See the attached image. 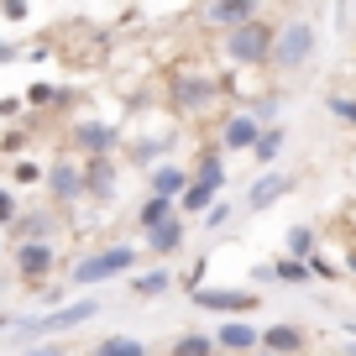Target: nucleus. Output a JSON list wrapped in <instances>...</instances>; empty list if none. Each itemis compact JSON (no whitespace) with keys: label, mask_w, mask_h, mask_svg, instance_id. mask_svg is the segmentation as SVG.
<instances>
[{"label":"nucleus","mask_w":356,"mask_h":356,"mask_svg":"<svg viewBox=\"0 0 356 356\" xmlns=\"http://www.w3.org/2000/svg\"><path fill=\"white\" fill-rule=\"evenodd\" d=\"M314 53V26L309 22H289L283 32H273V53H267V63L278 68V74H293V68H304Z\"/></svg>","instance_id":"nucleus-1"},{"label":"nucleus","mask_w":356,"mask_h":356,"mask_svg":"<svg viewBox=\"0 0 356 356\" xmlns=\"http://www.w3.org/2000/svg\"><path fill=\"white\" fill-rule=\"evenodd\" d=\"M267 53H273V26L267 22H241V26H231V37H225V58L231 63H241V68H252V63H267Z\"/></svg>","instance_id":"nucleus-2"},{"label":"nucleus","mask_w":356,"mask_h":356,"mask_svg":"<svg viewBox=\"0 0 356 356\" xmlns=\"http://www.w3.org/2000/svg\"><path fill=\"white\" fill-rule=\"evenodd\" d=\"M131 267H136V252H131V246H111V252H95V257H84V262H74L68 283H105V278L131 273Z\"/></svg>","instance_id":"nucleus-3"},{"label":"nucleus","mask_w":356,"mask_h":356,"mask_svg":"<svg viewBox=\"0 0 356 356\" xmlns=\"http://www.w3.org/2000/svg\"><path fill=\"white\" fill-rule=\"evenodd\" d=\"M95 309H100V304H95V299H79V304H68V309H53V314H42V320H26V325H22V335H47V330H74V325L95 320Z\"/></svg>","instance_id":"nucleus-4"},{"label":"nucleus","mask_w":356,"mask_h":356,"mask_svg":"<svg viewBox=\"0 0 356 356\" xmlns=\"http://www.w3.org/2000/svg\"><path fill=\"white\" fill-rule=\"evenodd\" d=\"M194 304H200V309H220V314H246V309H257L262 299L246 293V289H200Z\"/></svg>","instance_id":"nucleus-5"},{"label":"nucleus","mask_w":356,"mask_h":356,"mask_svg":"<svg viewBox=\"0 0 356 356\" xmlns=\"http://www.w3.org/2000/svg\"><path fill=\"white\" fill-rule=\"evenodd\" d=\"M257 131H262V121H257V115H231V121H225V131H220V147H225V152H252Z\"/></svg>","instance_id":"nucleus-6"},{"label":"nucleus","mask_w":356,"mask_h":356,"mask_svg":"<svg viewBox=\"0 0 356 356\" xmlns=\"http://www.w3.org/2000/svg\"><path fill=\"white\" fill-rule=\"evenodd\" d=\"M42 178H47V189H53V200H74V194H84V173L68 168V163L42 168Z\"/></svg>","instance_id":"nucleus-7"},{"label":"nucleus","mask_w":356,"mask_h":356,"mask_svg":"<svg viewBox=\"0 0 356 356\" xmlns=\"http://www.w3.org/2000/svg\"><path fill=\"white\" fill-rule=\"evenodd\" d=\"M74 147H79V152H89V157H105L115 147V131H111V126H100V121H84L74 131Z\"/></svg>","instance_id":"nucleus-8"},{"label":"nucleus","mask_w":356,"mask_h":356,"mask_svg":"<svg viewBox=\"0 0 356 356\" xmlns=\"http://www.w3.org/2000/svg\"><path fill=\"white\" fill-rule=\"evenodd\" d=\"M289 189H293V178H289V173H267V178H257V184H252L246 204H252V210H267V204H273V200H283Z\"/></svg>","instance_id":"nucleus-9"},{"label":"nucleus","mask_w":356,"mask_h":356,"mask_svg":"<svg viewBox=\"0 0 356 356\" xmlns=\"http://www.w3.org/2000/svg\"><path fill=\"white\" fill-rule=\"evenodd\" d=\"M204 16H210L215 26H241V22H252V16H257V0H215Z\"/></svg>","instance_id":"nucleus-10"},{"label":"nucleus","mask_w":356,"mask_h":356,"mask_svg":"<svg viewBox=\"0 0 356 356\" xmlns=\"http://www.w3.org/2000/svg\"><path fill=\"white\" fill-rule=\"evenodd\" d=\"M16 257H22V278H32V283L53 267V246H47V241H22Z\"/></svg>","instance_id":"nucleus-11"},{"label":"nucleus","mask_w":356,"mask_h":356,"mask_svg":"<svg viewBox=\"0 0 356 356\" xmlns=\"http://www.w3.org/2000/svg\"><path fill=\"white\" fill-rule=\"evenodd\" d=\"M215 189H220V184H210V178H189L184 194H178V204H184L189 215H200V210H210V204H215Z\"/></svg>","instance_id":"nucleus-12"},{"label":"nucleus","mask_w":356,"mask_h":356,"mask_svg":"<svg viewBox=\"0 0 356 356\" xmlns=\"http://www.w3.org/2000/svg\"><path fill=\"white\" fill-rule=\"evenodd\" d=\"M184 184H189V173H184V168H173V163L152 168V194H163V200H178V194H184Z\"/></svg>","instance_id":"nucleus-13"},{"label":"nucleus","mask_w":356,"mask_h":356,"mask_svg":"<svg viewBox=\"0 0 356 356\" xmlns=\"http://www.w3.org/2000/svg\"><path fill=\"white\" fill-rule=\"evenodd\" d=\"M178 241H184V225H178L173 215H168V220H157V225H147V246H152L157 257H163V252H173Z\"/></svg>","instance_id":"nucleus-14"},{"label":"nucleus","mask_w":356,"mask_h":356,"mask_svg":"<svg viewBox=\"0 0 356 356\" xmlns=\"http://www.w3.org/2000/svg\"><path fill=\"white\" fill-rule=\"evenodd\" d=\"M257 341H262L273 356H289V351H299V346H304V330H293V325H273V330L257 335Z\"/></svg>","instance_id":"nucleus-15"},{"label":"nucleus","mask_w":356,"mask_h":356,"mask_svg":"<svg viewBox=\"0 0 356 356\" xmlns=\"http://www.w3.org/2000/svg\"><path fill=\"white\" fill-rule=\"evenodd\" d=\"M215 341H220L225 351H252V346H257V330H252V325H241V320H225Z\"/></svg>","instance_id":"nucleus-16"},{"label":"nucleus","mask_w":356,"mask_h":356,"mask_svg":"<svg viewBox=\"0 0 356 356\" xmlns=\"http://www.w3.org/2000/svg\"><path fill=\"white\" fill-rule=\"evenodd\" d=\"M283 142H289V131H283V126H262V131H257V142H252L257 163H273V157L283 152Z\"/></svg>","instance_id":"nucleus-17"},{"label":"nucleus","mask_w":356,"mask_h":356,"mask_svg":"<svg viewBox=\"0 0 356 356\" xmlns=\"http://www.w3.org/2000/svg\"><path fill=\"white\" fill-rule=\"evenodd\" d=\"M84 189L100 194V200H105V194H115V168L105 163V157H95V168H89V178H84Z\"/></svg>","instance_id":"nucleus-18"},{"label":"nucleus","mask_w":356,"mask_h":356,"mask_svg":"<svg viewBox=\"0 0 356 356\" xmlns=\"http://www.w3.org/2000/svg\"><path fill=\"white\" fill-rule=\"evenodd\" d=\"M173 215V200H163V194H147V204H142V215H136V225H157V220H168Z\"/></svg>","instance_id":"nucleus-19"},{"label":"nucleus","mask_w":356,"mask_h":356,"mask_svg":"<svg viewBox=\"0 0 356 356\" xmlns=\"http://www.w3.org/2000/svg\"><path fill=\"white\" fill-rule=\"evenodd\" d=\"M95 356H147V346H142V341H131V335H111V341H105Z\"/></svg>","instance_id":"nucleus-20"},{"label":"nucleus","mask_w":356,"mask_h":356,"mask_svg":"<svg viewBox=\"0 0 356 356\" xmlns=\"http://www.w3.org/2000/svg\"><path fill=\"white\" fill-rule=\"evenodd\" d=\"M136 293H142V299H152V293H168V273H142V278H136Z\"/></svg>","instance_id":"nucleus-21"},{"label":"nucleus","mask_w":356,"mask_h":356,"mask_svg":"<svg viewBox=\"0 0 356 356\" xmlns=\"http://www.w3.org/2000/svg\"><path fill=\"white\" fill-rule=\"evenodd\" d=\"M16 184H42V163H32V157H26V163H16Z\"/></svg>","instance_id":"nucleus-22"},{"label":"nucleus","mask_w":356,"mask_h":356,"mask_svg":"<svg viewBox=\"0 0 356 356\" xmlns=\"http://www.w3.org/2000/svg\"><path fill=\"white\" fill-rule=\"evenodd\" d=\"M178 356H210V341H204V335H184V341H178Z\"/></svg>","instance_id":"nucleus-23"},{"label":"nucleus","mask_w":356,"mask_h":356,"mask_svg":"<svg viewBox=\"0 0 356 356\" xmlns=\"http://www.w3.org/2000/svg\"><path fill=\"white\" fill-rule=\"evenodd\" d=\"M11 220H16V194L0 189V225H11Z\"/></svg>","instance_id":"nucleus-24"},{"label":"nucleus","mask_w":356,"mask_h":356,"mask_svg":"<svg viewBox=\"0 0 356 356\" xmlns=\"http://www.w3.org/2000/svg\"><path fill=\"white\" fill-rule=\"evenodd\" d=\"M273 273H278V278H289V283H304V262H278Z\"/></svg>","instance_id":"nucleus-25"},{"label":"nucleus","mask_w":356,"mask_h":356,"mask_svg":"<svg viewBox=\"0 0 356 356\" xmlns=\"http://www.w3.org/2000/svg\"><path fill=\"white\" fill-rule=\"evenodd\" d=\"M225 220H231V204H210V215H204V225H210V231H215V225H225Z\"/></svg>","instance_id":"nucleus-26"},{"label":"nucleus","mask_w":356,"mask_h":356,"mask_svg":"<svg viewBox=\"0 0 356 356\" xmlns=\"http://www.w3.org/2000/svg\"><path fill=\"white\" fill-rule=\"evenodd\" d=\"M289 246H293V252H299V257H304V252H309V246H314V236H309V231H304V225H299V231H293V236H289Z\"/></svg>","instance_id":"nucleus-27"},{"label":"nucleus","mask_w":356,"mask_h":356,"mask_svg":"<svg viewBox=\"0 0 356 356\" xmlns=\"http://www.w3.org/2000/svg\"><path fill=\"white\" fill-rule=\"evenodd\" d=\"M26 100H32V105H47V100H53V84H32V95H26Z\"/></svg>","instance_id":"nucleus-28"},{"label":"nucleus","mask_w":356,"mask_h":356,"mask_svg":"<svg viewBox=\"0 0 356 356\" xmlns=\"http://www.w3.org/2000/svg\"><path fill=\"white\" fill-rule=\"evenodd\" d=\"M6 16H11V22H22V16H26V0H6Z\"/></svg>","instance_id":"nucleus-29"},{"label":"nucleus","mask_w":356,"mask_h":356,"mask_svg":"<svg viewBox=\"0 0 356 356\" xmlns=\"http://www.w3.org/2000/svg\"><path fill=\"white\" fill-rule=\"evenodd\" d=\"M26 356H63V346H37V351H26Z\"/></svg>","instance_id":"nucleus-30"},{"label":"nucleus","mask_w":356,"mask_h":356,"mask_svg":"<svg viewBox=\"0 0 356 356\" xmlns=\"http://www.w3.org/2000/svg\"><path fill=\"white\" fill-rule=\"evenodd\" d=\"M351 267H356V257H351Z\"/></svg>","instance_id":"nucleus-31"}]
</instances>
